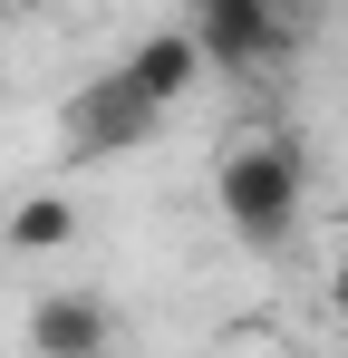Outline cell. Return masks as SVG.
<instances>
[{
	"instance_id": "obj_1",
	"label": "cell",
	"mask_w": 348,
	"mask_h": 358,
	"mask_svg": "<svg viewBox=\"0 0 348 358\" xmlns=\"http://www.w3.org/2000/svg\"><path fill=\"white\" fill-rule=\"evenodd\" d=\"M213 213L242 252H290L300 213H310V175H300V145L281 136H242L223 165H213Z\"/></svg>"
},
{
	"instance_id": "obj_2",
	"label": "cell",
	"mask_w": 348,
	"mask_h": 358,
	"mask_svg": "<svg viewBox=\"0 0 348 358\" xmlns=\"http://www.w3.org/2000/svg\"><path fill=\"white\" fill-rule=\"evenodd\" d=\"M165 117H174V107L155 97V87H136L126 68H107V78H87V87L68 97L58 136H68V155H78V165H97V155H136V145H155Z\"/></svg>"
},
{
	"instance_id": "obj_3",
	"label": "cell",
	"mask_w": 348,
	"mask_h": 358,
	"mask_svg": "<svg viewBox=\"0 0 348 358\" xmlns=\"http://www.w3.org/2000/svg\"><path fill=\"white\" fill-rule=\"evenodd\" d=\"M184 29L203 39V59L232 68V78H252V68H281L290 59V10L281 0H184Z\"/></svg>"
},
{
	"instance_id": "obj_4",
	"label": "cell",
	"mask_w": 348,
	"mask_h": 358,
	"mask_svg": "<svg viewBox=\"0 0 348 358\" xmlns=\"http://www.w3.org/2000/svg\"><path fill=\"white\" fill-rule=\"evenodd\" d=\"M29 358H116L107 291H78V281L39 291V300H29Z\"/></svg>"
},
{
	"instance_id": "obj_5",
	"label": "cell",
	"mask_w": 348,
	"mask_h": 358,
	"mask_svg": "<svg viewBox=\"0 0 348 358\" xmlns=\"http://www.w3.org/2000/svg\"><path fill=\"white\" fill-rule=\"evenodd\" d=\"M126 78H136V87H155V97H165V107H184V97H194V78H203V39H194V29H184V20H174V29H145V39H136V49H126Z\"/></svg>"
},
{
	"instance_id": "obj_6",
	"label": "cell",
	"mask_w": 348,
	"mask_h": 358,
	"mask_svg": "<svg viewBox=\"0 0 348 358\" xmlns=\"http://www.w3.org/2000/svg\"><path fill=\"white\" fill-rule=\"evenodd\" d=\"M68 233H78V203H68V194H29V203H10V252H58Z\"/></svg>"
},
{
	"instance_id": "obj_7",
	"label": "cell",
	"mask_w": 348,
	"mask_h": 358,
	"mask_svg": "<svg viewBox=\"0 0 348 358\" xmlns=\"http://www.w3.org/2000/svg\"><path fill=\"white\" fill-rule=\"evenodd\" d=\"M329 310H339V329H348V252H339V271H329Z\"/></svg>"
},
{
	"instance_id": "obj_8",
	"label": "cell",
	"mask_w": 348,
	"mask_h": 358,
	"mask_svg": "<svg viewBox=\"0 0 348 358\" xmlns=\"http://www.w3.org/2000/svg\"><path fill=\"white\" fill-rule=\"evenodd\" d=\"M0 10H20V0H0Z\"/></svg>"
}]
</instances>
